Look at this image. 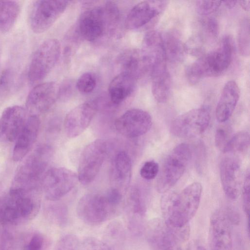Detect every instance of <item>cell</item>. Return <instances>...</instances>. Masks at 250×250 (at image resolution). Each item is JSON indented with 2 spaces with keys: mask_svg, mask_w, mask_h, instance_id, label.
Instances as JSON below:
<instances>
[{
  "mask_svg": "<svg viewBox=\"0 0 250 250\" xmlns=\"http://www.w3.org/2000/svg\"><path fill=\"white\" fill-rule=\"evenodd\" d=\"M41 190L10 188L6 191L0 182V225H19L34 218L41 207Z\"/></svg>",
  "mask_w": 250,
  "mask_h": 250,
  "instance_id": "6da1fadb",
  "label": "cell"
},
{
  "mask_svg": "<svg viewBox=\"0 0 250 250\" xmlns=\"http://www.w3.org/2000/svg\"><path fill=\"white\" fill-rule=\"evenodd\" d=\"M202 192L201 183L194 182L179 193L169 191L165 193L161 200L163 219L173 227L188 225L198 209Z\"/></svg>",
  "mask_w": 250,
  "mask_h": 250,
  "instance_id": "7a4b0ae2",
  "label": "cell"
},
{
  "mask_svg": "<svg viewBox=\"0 0 250 250\" xmlns=\"http://www.w3.org/2000/svg\"><path fill=\"white\" fill-rule=\"evenodd\" d=\"M233 46L232 39L225 37L219 47L205 55L190 64L186 69V76L192 85L207 77H216L229 68L232 59Z\"/></svg>",
  "mask_w": 250,
  "mask_h": 250,
  "instance_id": "3957f363",
  "label": "cell"
},
{
  "mask_svg": "<svg viewBox=\"0 0 250 250\" xmlns=\"http://www.w3.org/2000/svg\"><path fill=\"white\" fill-rule=\"evenodd\" d=\"M52 156L50 146L42 145L37 147L18 168L11 188L29 190L42 188V180Z\"/></svg>",
  "mask_w": 250,
  "mask_h": 250,
  "instance_id": "277c9868",
  "label": "cell"
},
{
  "mask_svg": "<svg viewBox=\"0 0 250 250\" xmlns=\"http://www.w3.org/2000/svg\"><path fill=\"white\" fill-rule=\"evenodd\" d=\"M145 231L151 250H184L183 246L190 235L188 225L181 228L173 227L158 218L150 220Z\"/></svg>",
  "mask_w": 250,
  "mask_h": 250,
  "instance_id": "5b68a950",
  "label": "cell"
},
{
  "mask_svg": "<svg viewBox=\"0 0 250 250\" xmlns=\"http://www.w3.org/2000/svg\"><path fill=\"white\" fill-rule=\"evenodd\" d=\"M191 157L188 145L182 143L177 146L167 156L159 169L156 183L158 192L169 190L183 175Z\"/></svg>",
  "mask_w": 250,
  "mask_h": 250,
  "instance_id": "8992f818",
  "label": "cell"
},
{
  "mask_svg": "<svg viewBox=\"0 0 250 250\" xmlns=\"http://www.w3.org/2000/svg\"><path fill=\"white\" fill-rule=\"evenodd\" d=\"M61 53L60 42L49 39L42 42L35 51L31 60L28 79L31 84L44 79L56 64Z\"/></svg>",
  "mask_w": 250,
  "mask_h": 250,
  "instance_id": "52a82bcc",
  "label": "cell"
},
{
  "mask_svg": "<svg viewBox=\"0 0 250 250\" xmlns=\"http://www.w3.org/2000/svg\"><path fill=\"white\" fill-rule=\"evenodd\" d=\"M78 217L90 226H98L118 215L107 202L104 195L89 193L83 195L77 206Z\"/></svg>",
  "mask_w": 250,
  "mask_h": 250,
  "instance_id": "ba28073f",
  "label": "cell"
},
{
  "mask_svg": "<svg viewBox=\"0 0 250 250\" xmlns=\"http://www.w3.org/2000/svg\"><path fill=\"white\" fill-rule=\"evenodd\" d=\"M107 144L98 139L87 145L83 150L79 162L78 181L83 185L91 183L99 172L107 155Z\"/></svg>",
  "mask_w": 250,
  "mask_h": 250,
  "instance_id": "9c48e42d",
  "label": "cell"
},
{
  "mask_svg": "<svg viewBox=\"0 0 250 250\" xmlns=\"http://www.w3.org/2000/svg\"><path fill=\"white\" fill-rule=\"evenodd\" d=\"M78 181V176L73 171L64 167H54L44 173L41 188L48 200L56 201L69 192Z\"/></svg>",
  "mask_w": 250,
  "mask_h": 250,
  "instance_id": "30bf717a",
  "label": "cell"
},
{
  "mask_svg": "<svg viewBox=\"0 0 250 250\" xmlns=\"http://www.w3.org/2000/svg\"><path fill=\"white\" fill-rule=\"evenodd\" d=\"M68 2L60 0L35 1L29 18L31 29L36 34L48 30L64 12Z\"/></svg>",
  "mask_w": 250,
  "mask_h": 250,
  "instance_id": "8fae6325",
  "label": "cell"
},
{
  "mask_svg": "<svg viewBox=\"0 0 250 250\" xmlns=\"http://www.w3.org/2000/svg\"><path fill=\"white\" fill-rule=\"evenodd\" d=\"M210 119V113L207 108L193 109L176 118L171 123L170 131L179 138H193L206 130Z\"/></svg>",
  "mask_w": 250,
  "mask_h": 250,
  "instance_id": "7c38bea8",
  "label": "cell"
},
{
  "mask_svg": "<svg viewBox=\"0 0 250 250\" xmlns=\"http://www.w3.org/2000/svg\"><path fill=\"white\" fill-rule=\"evenodd\" d=\"M152 122L146 111L134 108L123 114L115 121L116 130L122 135L133 138L143 135L150 129Z\"/></svg>",
  "mask_w": 250,
  "mask_h": 250,
  "instance_id": "4fadbf2b",
  "label": "cell"
},
{
  "mask_svg": "<svg viewBox=\"0 0 250 250\" xmlns=\"http://www.w3.org/2000/svg\"><path fill=\"white\" fill-rule=\"evenodd\" d=\"M59 96V86L55 82L41 83L34 87L26 100V110L30 115L38 116L47 111Z\"/></svg>",
  "mask_w": 250,
  "mask_h": 250,
  "instance_id": "5bb4252c",
  "label": "cell"
},
{
  "mask_svg": "<svg viewBox=\"0 0 250 250\" xmlns=\"http://www.w3.org/2000/svg\"><path fill=\"white\" fill-rule=\"evenodd\" d=\"M231 224L225 209L213 212L209 222L210 250H232Z\"/></svg>",
  "mask_w": 250,
  "mask_h": 250,
  "instance_id": "9a60e30c",
  "label": "cell"
},
{
  "mask_svg": "<svg viewBox=\"0 0 250 250\" xmlns=\"http://www.w3.org/2000/svg\"><path fill=\"white\" fill-rule=\"evenodd\" d=\"M125 209L127 227L135 235H139L144 230V220L146 204L144 196L137 188L131 189L126 196Z\"/></svg>",
  "mask_w": 250,
  "mask_h": 250,
  "instance_id": "2e32d148",
  "label": "cell"
},
{
  "mask_svg": "<svg viewBox=\"0 0 250 250\" xmlns=\"http://www.w3.org/2000/svg\"><path fill=\"white\" fill-rule=\"evenodd\" d=\"M97 110L98 104L94 101L83 103L71 110L64 121L67 136L72 138L81 134L89 126Z\"/></svg>",
  "mask_w": 250,
  "mask_h": 250,
  "instance_id": "e0dca14e",
  "label": "cell"
},
{
  "mask_svg": "<svg viewBox=\"0 0 250 250\" xmlns=\"http://www.w3.org/2000/svg\"><path fill=\"white\" fill-rule=\"evenodd\" d=\"M27 111L20 105L6 108L0 117V142L10 143L15 141L24 126Z\"/></svg>",
  "mask_w": 250,
  "mask_h": 250,
  "instance_id": "ac0fdd59",
  "label": "cell"
},
{
  "mask_svg": "<svg viewBox=\"0 0 250 250\" xmlns=\"http://www.w3.org/2000/svg\"><path fill=\"white\" fill-rule=\"evenodd\" d=\"M220 176L225 194L230 199H237L242 188V171L238 159L230 156L224 158L220 165Z\"/></svg>",
  "mask_w": 250,
  "mask_h": 250,
  "instance_id": "d6986e66",
  "label": "cell"
},
{
  "mask_svg": "<svg viewBox=\"0 0 250 250\" xmlns=\"http://www.w3.org/2000/svg\"><path fill=\"white\" fill-rule=\"evenodd\" d=\"M107 24L104 8L96 7L84 11L80 17L78 30L88 41H94L103 35Z\"/></svg>",
  "mask_w": 250,
  "mask_h": 250,
  "instance_id": "ffe728a7",
  "label": "cell"
},
{
  "mask_svg": "<svg viewBox=\"0 0 250 250\" xmlns=\"http://www.w3.org/2000/svg\"><path fill=\"white\" fill-rule=\"evenodd\" d=\"M166 1H142L134 5L129 11L125 20V25L129 30H134L148 23L163 11Z\"/></svg>",
  "mask_w": 250,
  "mask_h": 250,
  "instance_id": "44dd1931",
  "label": "cell"
},
{
  "mask_svg": "<svg viewBox=\"0 0 250 250\" xmlns=\"http://www.w3.org/2000/svg\"><path fill=\"white\" fill-rule=\"evenodd\" d=\"M40 127L38 116L30 115L15 141L12 153L14 161L22 160L30 152L37 138Z\"/></svg>",
  "mask_w": 250,
  "mask_h": 250,
  "instance_id": "7402d4cb",
  "label": "cell"
},
{
  "mask_svg": "<svg viewBox=\"0 0 250 250\" xmlns=\"http://www.w3.org/2000/svg\"><path fill=\"white\" fill-rule=\"evenodd\" d=\"M121 72L127 73L137 80L150 71L151 64L142 50H128L123 52L118 59Z\"/></svg>",
  "mask_w": 250,
  "mask_h": 250,
  "instance_id": "603a6c76",
  "label": "cell"
},
{
  "mask_svg": "<svg viewBox=\"0 0 250 250\" xmlns=\"http://www.w3.org/2000/svg\"><path fill=\"white\" fill-rule=\"evenodd\" d=\"M240 89L234 81H229L224 85L216 108L217 121L224 123L233 113L240 97Z\"/></svg>",
  "mask_w": 250,
  "mask_h": 250,
  "instance_id": "cb8c5ba5",
  "label": "cell"
},
{
  "mask_svg": "<svg viewBox=\"0 0 250 250\" xmlns=\"http://www.w3.org/2000/svg\"><path fill=\"white\" fill-rule=\"evenodd\" d=\"M151 90L155 99L160 103L166 102L170 95L171 81L166 63L153 67L150 70Z\"/></svg>",
  "mask_w": 250,
  "mask_h": 250,
  "instance_id": "d4e9b609",
  "label": "cell"
},
{
  "mask_svg": "<svg viewBox=\"0 0 250 250\" xmlns=\"http://www.w3.org/2000/svg\"><path fill=\"white\" fill-rule=\"evenodd\" d=\"M137 80L132 76L121 72L112 79L108 86L111 101L116 104L122 103L133 92Z\"/></svg>",
  "mask_w": 250,
  "mask_h": 250,
  "instance_id": "484cf974",
  "label": "cell"
},
{
  "mask_svg": "<svg viewBox=\"0 0 250 250\" xmlns=\"http://www.w3.org/2000/svg\"><path fill=\"white\" fill-rule=\"evenodd\" d=\"M130 158L125 151H120L115 157L111 170V181L114 188L121 191L129 184L131 174Z\"/></svg>",
  "mask_w": 250,
  "mask_h": 250,
  "instance_id": "4316f807",
  "label": "cell"
},
{
  "mask_svg": "<svg viewBox=\"0 0 250 250\" xmlns=\"http://www.w3.org/2000/svg\"><path fill=\"white\" fill-rule=\"evenodd\" d=\"M143 44L142 51L150 61L151 68L154 65L166 62L163 37L160 33L155 30L147 32Z\"/></svg>",
  "mask_w": 250,
  "mask_h": 250,
  "instance_id": "83f0119b",
  "label": "cell"
},
{
  "mask_svg": "<svg viewBox=\"0 0 250 250\" xmlns=\"http://www.w3.org/2000/svg\"><path fill=\"white\" fill-rule=\"evenodd\" d=\"M19 3L14 0H0V32L6 33L14 26L20 14Z\"/></svg>",
  "mask_w": 250,
  "mask_h": 250,
  "instance_id": "f1b7e54d",
  "label": "cell"
},
{
  "mask_svg": "<svg viewBox=\"0 0 250 250\" xmlns=\"http://www.w3.org/2000/svg\"><path fill=\"white\" fill-rule=\"evenodd\" d=\"M166 60L177 62H180L186 52L185 47L175 35L167 33L162 35Z\"/></svg>",
  "mask_w": 250,
  "mask_h": 250,
  "instance_id": "f546056e",
  "label": "cell"
},
{
  "mask_svg": "<svg viewBox=\"0 0 250 250\" xmlns=\"http://www.w3.org/2000/svg\"><path fill=\"white\" fill-rule=\"evenodd\" d=\"M250 146V135L248 132L241 131L232 136L223 152L225 153L243 152Z\"/></svg>",
  "mask_w": 250,
  "mask_h": 250,
  "instance_id": "4dcf8cb0",
  "label": "cell"
},
{
  "mask_svg": "<svg viewBox=\"0 0 250 250\" xmlns=\"http://www.w3.org/2000/svg\"><path fill=\"white\" fill-rule=\"evenodd\" d=\"M104 237L105 242L111 248L112 246L121 244L125 238V230L121 223L113 221L106 227Z\"/></svg>",
  "mask_w": 250,
  "mask_h": 250,
  "instance_id": "1f68e13d",
  "label": "cell"
},
{
  "mask_svg": "<svg viewBox=\"0 0 250 250\" xmlns=\"http://www.w3.org/2000/svg\"><path fill=\"white\" fill-rule=\"evenodd\" d=\"M238 45L241 55H250V21L248 19L242 21L238 35Z\"/></svg>",
  "mask_w": 250,
  "mask_h": 250,
  "instance_id": "d6a6232c",
  "label": "cell"
},
{
  "mask_svg": "<svg viewBox=\"0 0 250 250\" xmlns=\"http://www.w3.org/2000/svg\"><path fill=\"white\" fill-rule=\"evenodd\" d=\"M96 85L95 76L90 72L83 74L76 83L78 90L83 93H89L93 91Z\"/></svg>",
  "mask_w": 250,
  "mask_h": 250,
  "instance_id": "836d02e7",
  "label": "cell"
},
{
  "mask_svg": "<svg viewBox=\"0 0 250 250\" xmlns=\"http://www.w3.org/2000/svg\"><path fill=\"white\" fill-rule=\"evenodd\" d=\"M47 241L40 232L33 233L24 244L22 250H46Z\"/></svg>",
  "mask_w": 250,
  "mask_h": 250,
  "instance_id": "e575fe53",
  "label": "cell"
},
{
  "mask_svg": "<svg viewBox=\"0 0 250 250\" xmlns=\"http://www.w3.org/2000/svg\"><path fill=\"white\" fill-rule=\"evenodd\" d=\"M80 244L79 239L76 235L66 234L60 239L55 250H78Z\"/></svg>",
  "mask_w": 250,
  "mask_h": 250,
  "instance_id": "d590c367",
  "label": "cell"
},
{
  "mask_svg": "<svg viewBox=\"0 0 250 250\" xmlns=\"http://www.w3.org/2000/svg\"><path fill=\"white\" fill-rule=\"evenodd\" d=\"M51 219L61 226H64L68 221L67 208L62 205H54L50 209Z\"/></svg>",
  "mask_w": 250,
  "mask_h": 250,
  "instance_id": "8d00e7d4",
  "label": "cell"
},
{
  "mask_svg": "<svg viewBox=\"0 0 250 250\" xmlns=\"http://www.w3.org/2000/svg\"><path fill=\"white\" fill-rule=\"evenodd\" d=\"M80 250H113L104 241L94 237H87L80 244Z\"/></svg>",
  "mask_w": 250,
  "mask_h": 250,
  "instance_id": "74e56055",
  "label": "cell"
},
{
  "mask_svg": "<svg viewBox=\"0 0 250 250\" xmlns=\"http://www.w3.org/2000/svg\"><path fill=\"white\" fill-rule=\"evenodd\" d=\"M104 195L110 206L119 214L123 200L122 191L115 188L111 187L108 189Z\"/></svg>",
  "mask_w": 250,
  "mask_h": 250,
  "instance_id": "f35d334b",
  "label": "cell"
},
{
  "mask_svg": "<svg viewBox=\"0 0 250 250\" xmlns=\"http://www.w3.org/2000/svg\"><path fill=\"white\" fill-rule=\"evenodd\" d=\"M222 1L198 0L196 7L198 13L202 16L208 15L214 12L221 5Z\"/></svg>",
  "mask_w": 250,
  "mask_h": 250,
  "instance_id": "ab89813d",
  "label": "cell"
},
{
  "mask_svg": "<svg viewBox=\"0 0 250 250\" xmlns=\"http://www.w3.org/2000/svg\"><path fill=\"white\" fill-rule=\"evenodd\" d=\"M159 169L158 164L154 161L151 160L144 163L140 169V173L142 178L149 180L157 176Z\"/></svg>",
  "mask_w": 250,
  "mask_h": 250,
  "instance_id": "60d3db41",
  "label": "cell"
},
{
  "mask_svg": "<svg viewBox=\"0 0 250 250\" xmlns=\"http://www.w3.org/2000/svg\"><path fill=\"white\" fill-rule=\"evenodd\" d=\"M250 176L248 169L246 173L242 186V200L244 212L249 218L250 212Z\"/></svg>",
  "mask_w": 250,
  "mask_h": 250,
  "instance_id": "b9f144b4",
  "label": "cell"
},
{
  "mask_svg": "<svg viewBox=\"0 0 250 250\" xmlns=\"http://www.w3.org/2000/svg\"><path fill=\"white\" fill-rule=\"evenodd\" d=\"M231 137L230 132L227 127L224 126L218 127L215 135L216 146L218 149L223 151Z\"/></svg>",
  "mask_w": 250,
  "mask_h": 250,
  "instance_id": "7bdbcfd3",
  "label": "cell"
},
{
  "mask_svg": "<svg viewBox=\"0 0 250 250\" xmlns=\"http://www.w3.org/2000/svg\"><path fill=\"white\" fill-rule=\"evenodd\" d=\"M13 77L11 71L4 70L0 76V92L5 93L10 90L12 83Z\"/></svg>",
  "mask_w": 250,
  "mask_h": 250,
  "instance_id": "ee69618b",
  "label": "cell"
},
{
  "mask_svg": "<svg viewBox=\"0 0 250 250\" xmlns=\"http://www.w3.org/2000/svg\"><path fill=\"white\" fill-rule=\"evenodd\" d=\"M203 25L208 33L213 37L218 33V24L217 20L213 17L208 18L203 21Z\"/></svg>",
  "mask_w": 250,
  "mask_h": 250,
  "instance_id": "f6af8a7d",
  "label": "cell"
},
{
  "mask_svg": "<svg viewBox=\"0 0 250 250\" xmlns=\"http://www.w3.org/2000/svg\"><path fill=\"white\" fill-rule=\"evenodd\" d=\"M10 235L3 234L0 238V250H13V241Z\"/></svg>",
  "mask_w": 250,
  "mask_h": 250,
  "instance_id": "bcb514c9",
  "label": "cell"
},
{
  "mask_svg": "<svg viewBox=\"0 0 250 250\" xmlns=\"http://www.w3.org/2000/svg\"><path fill=\"white\" fill-rule=\"evenodd\" d=\"M241 7L246 11L249 12L250 9V0H240L238 1Z\"/></svg>",
  "mask_w": 250,
  "mask_h": 250,
  "instance_id": "7dc6e473",
  "label": "cell"
},
{
  "mask_svg": "<svg viewBox=\"0 0 250 250\" xmlns=\"http://www.w3.org/2000/svg\"><path fill=\"white\" fill-rule=\"evenodd\" d=\"M238 1L236 0H225L222 1L225 6L229 9L233 8L236 4Z\"/></svg>",
  "mask_w": 250,
  "mask_h": 250,
  "instance_id": "c3c4849f",
  "label": "cell"
},
{
  "mask_svg": "<svg viewBox=\"0 0 250 250\" xmlns=\"http://www.w3.org/2000/svg\"><path fill=\"white\" fill-rule=\"evenodd\" d=\"M196 250H206L203 247L199 246L197 248Z\"/></svg>",
  "mask_w": 250,
  "mask_h": 250,
  "instance_id": "681fc988",
  "label": "cell"
}]
</instances>
